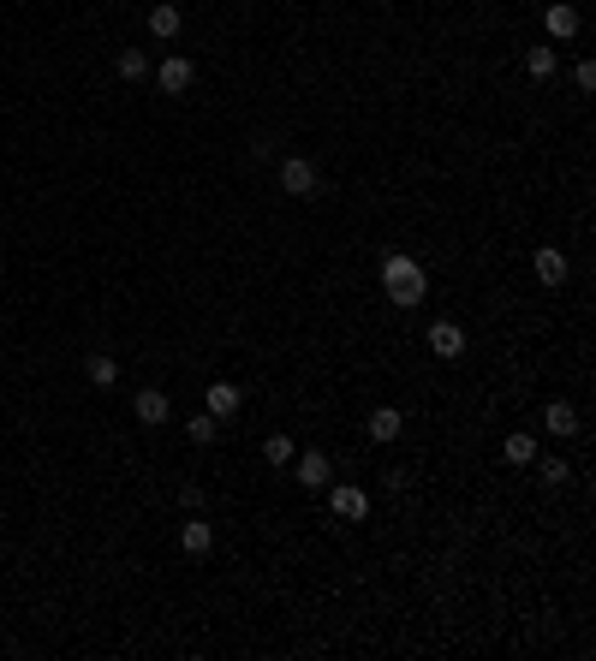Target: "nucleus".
Listing matches in <instances>:
<instances>
[{
	"label": "nucleus",
	"instance_id": "10",
	"mask_svg": "<svg viewBox=\"0 0 596 661\" xmlns=\"http://www.w3.org/2000/svg\"><path fill=\"white\" fill-rule=\"evenodd\" d=\"M537 280H543V287H560V280H567V257H560L555 245L537 250Z\"/></svg>",
	"mask_w": 596,
	"mask_h": 661
},
{
	"label": "nucleus",
	"instance_id": "4",
	"mask_svg": "<svg viewBox=\"0 0 596 661\" xmlns=\"http://www.w3.org/2000/svg\"><path fill=\"white\" fill-rule=\"evenodd\" d=\"M131 412H138V424H150V429H162L167 417H173V405H167V393L162 387H143L138 400H131Z\"/></svg>",
	"mask_w": 596,
	"mask_h": 661
},
{
	"label": "nucleus",
	"instance_id": "13",
	"mask_svg": "<svg viewBox=\"0 0 596 661\" xmlns=\"http://www.w3.org/2000/svg\"><path fill=\"white\" fill-rule=\"evenodd\" d=\"M84 382L108 393V387H120V363H114V358H89V363H84Z\"/></svg>",
	"mask_w": 596,
	"mask_h": 661
},
{
	"label": "nucleus",
	"instance_id": "6",
	"mask_svg": "<svg viewBox=\"0 0 596 661\" xmlns=\"http://www.w3.org/2000/svg\"><path fill=\"white\" fill-rule=\"evenodd\" d=\"M364 512H370V495H364V488H352V483H340V488H334V519L358 524Z\"/></svg>",
	"mask_w": 596,
	"mask_h": 661
},
{
	"label": "nucleus",
	"instance_id": "7",
	"mask_svg": "<svg viewBox=\"0 0 596 661\" xmlns=\"http://www.w3.org/2000/svg\"><path fill=\"white\" fill-rule=\"evenodd\" d=\"M179 549H185V554H209V549H215L209 519H185V524H179Z\"/></svg>",
	"mask_w": 596,
	"mask_h": 661
},
{
	"label": "nucleus",
	"instance_id": "18",
	"mask_svg": "<svg viewBox=\"0 0 596 661\" xmlns=\"http://www.w3.org/2000/svg\"><path fill=\"white\" fill-rule=\"evenodd\" d=\"M185 435L197 441V447H209V441L221 435V417H209V412H204V417H191V424H185Z\"/></svg>",
	"mask_w": 596,
	"mask_h": 661
},
{
	"label": "nucleus",
	"instance_id": "12",
	"mask_svg": "<svg viewBox=\"0 0 596 661\" xmlns=\"http://www.w3.org/2000/svg\"><path fill=\"white\" fill-rule=\"evenodd\" d=\"M114 72L126 78V84H143V78H150V54H143V48H120Z\"/></svg>",
	"mask_w": 596,
	"mask_h": 661
},
{
	"label": "nucleus",
	"instance_id": "9",
	"mask_svg": "<svg viewBox=\"0 0 596 661\" xmlns=\"http://www.w3.org/2000/svg\"><path fill=\"white\" fill-rule=\"evenodd\" d=\"M543 429H549V435H560V441H567V435H579V412H572L567 400H555V405L543 412Z\"/></svg>",
	"mask_w": 596,
	"mask_h": 661
},
{
	"label": "nucleus",
	"instance_id": "5",
	"mask_svg": "<svg viewBox=\"0 0 596 661\" xmlns=\"http://www.w3.org/2000/svg\"><path fill=\"white\" fill-rule=\"evenodd\" d=\"M430 351H435V358H459V351H465V328L442 316V322L430 328Z\"/></svg>",
	"mask_w": 596,
	"mask_h": 661
},
{
	"label": "nucleus",
	"instance_id": "3",
	"mask_svg": "<svg viewBox=\"0 0 596 661\" xmlns=\"http://www.w3.org/2000/svg\"><path fill=\"white\" fill-rule=\"evenodd\" d=\"M155 84H162L167 96H185V89L197 84V66H191L185 54H173V60H162V66H155Z\"/></svg>",
	"mask_w": 596,
	"mask_h": 661
},
{
	"label": "nucleus",
	"instance_id": "15",
	"mask_svg": "<svg viewBox=\"0 0 596 661\" xmlns=\"http://www.w3.org/2000/svg\"><path fill=\"white\" fill-rule=\"evenodd\" d=\"M393 435H400V412L376 405V412H370V441H393Z\"/></svg>",
	"mask_w": 596,
	"mask_h": 661
},
{
	"label": "nucleus",
	"instance_id": "21",
	"mask_svg": "<svg viewBox=\"0 0 596 661\" xmlns=\"http://www.w3.org/2000/svg\"><path fill=\"white\" fill-rule=\"evenodd\" d=\"M537 477L560 488V483H567V477H572V465H567V459H543V465H537Z\"/></svg>",
	"mask_w": 596,
	"mask_h": 661
},
{
	"label": "nucleus",
	"instance_id": "11",
	"mask_svg": "<svg viewBox=\"0 0 596 661\" xmlns=\"http://www.w3.org/2000/svg\"><path fill=\"white\" fill-rule=\"evenodd\" d=\"M239 405H245V393H239L233 382H215V387H209V417H233Z\"/></svg>",
	"mask_w": 596,
	"mask_h": 661
},
{
	"label": "nucleus",
	"instance_id": "19",
	"mask_svg": "<svg viewBox=\"0 0 596 661\" xmlns=\"http://www.w3.org/2000/svg\"><path fill=\"white\" fill-rule=\"evenodd\" d=\"M525 72L531 78H555V48H531L525 54Z\"/></svg>",
	"mask_w": 596,
	"mask_h": 661
},
{
	"label": "nucleus",
	"instance_id": "22",
	"mask_svg": "<svg viewBox=\"0 0 596 661\" xmlns=\"http://www.w3.org/2000/svg\"><path fill=\"white\" fill-rule=\"evenodd\" d=\"M572 84H579L584 96H591V89H596V66H591V60H579V72H572Z\"/></svg>",
	"mask_w": 596,
	"mask_h": 661
},
{
	"label": "nucleus",
	"instance_id": "17",
	"mask_svg": "<svg viewBox=\"0 0 596 661\" xmlns=\"http://www.w3.org/2000/svg\"><path fill=\"white\" fill-rule=\"evenodd\" d=\"M150 37H162V42L179 37V6H155L150 13Z\"/></svg>",
	"mask_w": 596,
	"mask_h": 661
},
{
	"label": "nucleus",
	"instance_id": "2",
	"mask_svg": "<svg viewBox=\"0 0 596 661\" xmlns=\"http://www.w3.org/2000/svg\"><path fill=\"white\" fill-rule=\"evenodd\" d=\"M280 191H287V197H317V191H322L317 162H305V155H287V162H280Z\"/></svg>",
	"mask_w": 596,
	"mask_h": 661
},
{
	"label": "nucleus",
	"instance_id": "23",
	"mask_svg": "<svg viewBox=\"0 0 596 661\" xmlns=\"http://www.w3.org/2000/svg\"><path fill=\"white\" fill-rule=\"evenodd\" d=\"M155 6H179V0H155Z\"/></svg>",
	"mask_w": 596,
	"mask_h": 661
},
{
	"label": "nucleus",
	"instance_id": "8",
	"mask_svg": "<svg viewBox=\"0 0 596 661\" xmlns=\"http://www.w3.org/2000/svg\"><path fill=\"white\" fill-rule=\"evenodd\" d=\"M543 25H549V37H555V42L579 37V6H567V0H560V6H549V13H543Z\"/></svg>",
	"mask_w": 596,
	"mask_h": 661
},
{
	"label": "nucleus",
	"instance_id": "20",
	"mask_svg": "<svg viewBox=\"0 0 596 661\" xmlns=\"http://www.w3.org/2000/svg\"><path fill=\"white\" fill-rule=\"evenodd\" d=\"M263 459H268V465H292V441H287V435H268V441H263Z\"/></svg>",
	"mask_w": 596,
	"mask_h": 661
},
{
	"label": "nucleus",
	"instance_id": "16",
	"mask_svg": "<svg viewBox=\"0 0 596 661\" xmlns=\"http://www.w3.org/2000/svg\"><path fill=\"white\" fill-rule=\"evenodd\" d=\"M501 459L507 465H537V441L531 435H507L501 441Z\"/></svg>",
	"mask_w": 596,
	"mask_h": 661
},
{
	"label": "nucleus",
	"instance_id": "14",
	"mask_svg": "<svg viewBox=\"0 0 596 661\" xmlns=\"http://www.w3.org/2000/svg\"><path fill=\"white\" fill-rule=\"evenodd\" d=\"M298 483L322 488V483H329V459H322V453H298Z\"/></svg>",
	"mask_w": 596,
	"mask_h": 661
},
{
	"label": "nucleus",
	"instance_id": "1",
	"mask_svg": "<svg viewBox=\"0 0 596 661\" xmlns=\"http://www.w3.org/2000/svg\"><path fill=\"white\" fill-rule=\"evenodd\" d=\"M382 287H388V299L400 304V310H412V304H423L430 280H423V268L412 257H388V262H382Z\"/></svg>",
	"mask_w": 596,
	"mask_h": 661
}]
</instances>
